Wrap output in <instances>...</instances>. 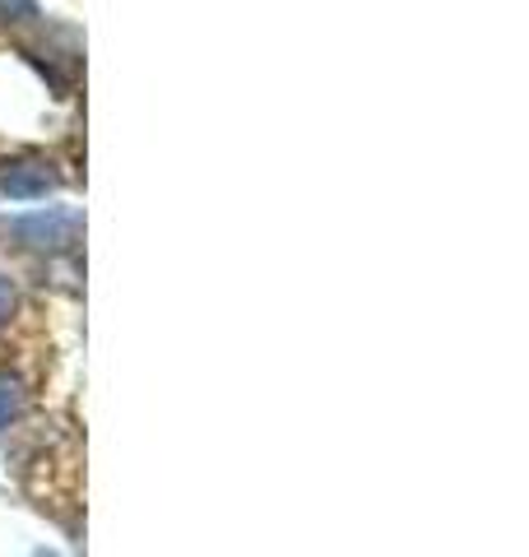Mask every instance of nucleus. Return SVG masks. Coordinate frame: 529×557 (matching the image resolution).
Listing matches in <instances>:
<instances>
[{
  "label": "nucleus",
  "instance_id": "1",
  "mask_svg": "<svg viewBox=\"0 0 529 557\" xmlns=\"http://www.w3.org/2000/svg\"><path fill=\"white\" fill-rule=\"evenodd\" d=\"M10 233L33 251H65V247H75L79 242L84 219L75 214V209H38V214L14 219Z\"/></svg>",
  "mask_w": 529,
  "mask_h": 557
},
{
  "label": "nucleus",
  "instance_id": "2",
  "mask_svg": "<svg viewBox=\"0 0 529 557\" xmlns=\"http://www.w3.org/2000/svg\"><path fill=\"white\" fill-rule=\"evenodd\" d=\"M57 186H61V177L47 159H24L0 177V190H5L10 200H42L47 190H57Z\"/></svg>",
  "mask_w": 529,
  "mask_h": 557
},
{
  "label": "nucleus",
  "instance_id": "3",
  "mask_svg": "<svg viewBox=\"0 0 529 557\" xmlns=\"http://www.w3.org/2000/svg\"><path fill=\"white\" fill-rule=\"evenodd\" d=\"M28 409V395L20 386V376H10V372H0V432H5L10 423H20Z\"/></svg>",
  "mask_w": 529,
  "mask_h": 557
},
{
  "label": "nucleus",
  "instance_id": "4",
  "mask_svg": "<svg viewBox=\"0 0 529 557\" xmlns=\"http://www.w3.org/2000/svg\"><path fill=\"white\" fill-rule=\"evenodd\" d=\"M14 307H20V288H14L10 274H0V325L14 317Z\"/></svg>",
  "mask_w": 529,
  "mask_h": 557
},
{
  "label": "nucleus",
  "instance_id": "5",
  "mask_svg": "<svg viewBox=\"0 0 529 557\" xmlns=\"http://www.w3.org/2000/svg\"><path fill=\"white\" fill-rule=\"evenodd\" d=\"M33 557H57V553H33Z\"/></svg>",
  "mask_w": 529,
  "mask_h": 557
}]
</instances>
